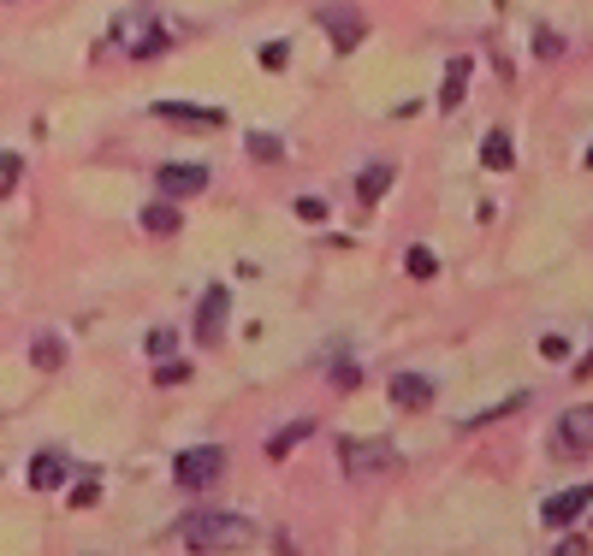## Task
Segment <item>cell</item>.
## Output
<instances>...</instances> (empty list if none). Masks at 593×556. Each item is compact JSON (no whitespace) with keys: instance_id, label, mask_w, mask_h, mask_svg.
I'll use <instances>...</instances> for the list:
<instances>
[{"instance_id":"cell-6","label":"cell","mask_w":593,"mask_h":556,"mask_svg":"<svg viewBox=\"0 0 593 556\" xmlns=\"http://www.w3.org/2000/svg\"><path fill=\"white\" fill-rule=\"evenodd\" d=\"M155 119H167L179 130H214L226 113L220 107H196V101H155Z\"/></svg>"},{"instance_id":"cell-22","label":"cell","mask_w":593,"mask_h":556,"mask_svg":"<svg viewBox=\"0 0 593 556\" xmlns=\"http://www.w3.org/2000/svg\"><path fill=\"white\" fill-rule=\"evenodd\" d=\"M155 379H161V385H184V379H191V361H161Z\"/></svg>"},{"instance_id":"cell-4","label":"cell","mask_w":593,"mask_h":556,"mask_svg":"<svg viewBox=\"0 0 593 556\" xmlns=\"http://www.w3.org/2000/svg\"><path fill=\"white\" fill-rule=\"evenodd\" d=\"M552 456L575 462V456H593V403L570 408V415L552 427Z\"/></svg>"},{"instance_id":"cell-8","label":"cell","mask_w":593,"mask_h":556,"mask_svg":"<svg viewBox=\"0 0 593 556\" xmlns=\"http://www.w3.org/2000/svg\"><path fill=\"white\" fill-rule=\"evenodd\" d=\"M196 189H208V166H196V160H172L161 166V196H196Z\"/></svg>"},{"instance_id":"cell-5","label":"cell","mask_w":593,"mask_h":556,"mask_svg":"<svg viewBox=\"0 0 593 556\" xmlns=\"http://www.w3.org/2000/svg\"><path fill=\"white\" fill-rule=\"evenodd\" d=\"M321 31H327V42L339 54H351L356 42L368 36V24H363V12H356V7H321Z\"/></svg>"},{"instance_id":"cell-2","label":"cell","mask_w":593,"mask_h":556,"mask_svg":"<svg viewBox=\"0 0 593 556\" xmlns=\"http://www.w3.org/2000/svg\"><path fill=\"white\" fill-rule=\"evenodd\" d=\"M226 474V450L220 444H196V450H179V462H172V479H179L184 491H214Z\"/></svg>"},{"instance_id":"cell-20","label":"cell","mask_w":593,"mask_h":556,"mask_svg":"<svg viewBox=\"0 0 593 556\" xmlns=\"http://www.w3.org/2000/svg\"><path fill=\"white\" fill-rule=\"evenodd\" d=\"M19 178H24V160L19 154H0V189L12 196V184H19Z\"/></svg>"},{"instance_id":"cell-17","label":"cell","mask_w":593,"mask_h":556,"mask_svg":"<svg viewBox=\"0 0 593 556\" xmlns=\"http://www.w3.org/2000/svg\"><path fill=\"white\" fill-rule=\"evenodd\" d=\"M481 160L493 172H511V130H487V142H481Z\"/></svg>"},{"instance_id":"cell-19","label":"cell","mask_w":593,"mask_h":556,"mask_svg":"<svg viewBox=\"0 0 593 556\" xmlns=\"http://www.w3.org/2000/svg\"><path fill=\"white\" fill-rule=\"evenodd\" d=\"M403 267H410V278H433V273H440V255H433L427 243H415L410 255H403Z\"/></svg>"},{"instance_id":"cell-12","label":"cell","mask_w":593,"mask_h":556,"mask_svg":"<svg viewBox=\"0 0 593 556\" xmlns=\"http://www.w3.org/2000/svg\"><path fill=\"white\" fill-rule=\"evenodd\" d=\"M66 474H71V462L60 456V450H42V456L31 462V486H36V491H54Z\"/></svg>"},{"instance_id":"cell-23","label":"cell","mask_w":593,"mask_h":556,"mask_svg":"<svg viewBox=\"0 0 593 556\" xmlns=\"http://www.w3.org/2000/svg\"><path fill=\"white\" fill-rule=\"evenodd\" d=\"M250 154H255V160H280L285 142H280V137H250Z\"/></svg>"},{"instance_id":"cell-13","label":"cell","mask_w":593,"mask_h":556,"mask_svg":"<svg viewBox=\"0 0 593 556\" xmlns=\"http://www.w3.org/2000/svg\"><path fill=\"white\" fill-rule=\"evenodd\" d=\"M119 42L132 48V60H155V54L167 48V31L155 24V31H132V24H119Z\"/></svg>"},{"instance_id":"cell-25","label":"cell","mask_w":593,"mask_h":556,"mask_svg":"<svg viewBox=\"0 0 593 556\" xmlns=\"http://www.w3.org/2000/svg\"><path fill=\"white\" fill-rule=\"evenodd\" d=\"M142 349H149V361L172 356V332H149V344H142Z\"/></svg>"},{"instance_id":"cell-30","label":"cell","mask_w":593,"mask_h":556,"mask_svg":"<svg viewBox=\"0 0 593 556\" xmlns=\"http://www.w3.org/2000/svg\"><path fill=\"white\" fill-rule=\"evenodd\" d=\"M588 166H593V149H588Z\"/></svg>"},{"instance_id":"cell-3","label":"cell","mask_w":593,"mask_h":556,"mask_svg":"<svg viewBox=\"0 0 593 556\" xmlns=\"http://www.w3.org/2000/svg\"><path fill=\"white\" fill-rule=\"evenodd\" d=\"M339 467L351 479H380L398 467V450L392 444H374V438H351V444H339Z\"/></svg>"},{"instance_id":"cell-9","label":"cell","mask_w":593,"mask_h":556,"mask_svg":"<svg viewBox=\"0 0 593 556\" xmlns=\"http://www.w3.org/2000/svg\"><path fill=\"white\" fill-rule=\"evenodd\" d=\"M588 503H593V486H563L558 497H546V526H570L575 516H588Z\"/></svg>"},{"instance_id":"cell-1","label":"cell","mask_w":593,"mask_h":556,"mask_svg":"<svg viewBox=\"0 0 593 556\" xmlns=\"http://www.w3.org/2000/svg\"><path fill=\"white\" fill-rule=\"evenodd\" d=\"M179 538H184V551H250L255 526L243 516H214V509H202V516L179 521Z\"/></svg>"},{"instance_id":"cell-28","label":"cell","mask_w":593,"mask_h":556,"mask_svg":"<svg viewBox=\"0 0 593 556\" xmlns=\"http://www.w3.org/2000/svg\"><path fill=\"white\" fill-rule=\"evenodd\" d=\"M90 503H95V486H90V479H83V486L71 491V509H90Z\"/></svg>"},{"instance_id":"cell-11","label":"cell","mask_w":593,"mask_h":556,"mask_svg":"<svg viewBox=\"0 0 593 556\" xmlns=\"http://www.w3.org/2000/svg\"><path fill=\"white\" fill-rule=\"evenodd\" d=\"M392 160H368L363 166V178H356V196H363V208H374V201L386 196V189H392Z\"/></svg>"},{"instance_id":"cell-27","label":"cell","mask_w":593,"mask_h":556,"mask_svg":"<svg viewBox=\"0 0 593 556\" xmlns=\"http://www.w3.org/2000/svg\"><path fill=\"white\" fill-rule=\"evenodd\" d=\"M262 66H273V71L285 66V42H267V48H262Z\"/></svg>"},{"instance_id":"cell-18","label":"cell","mask_w":593,"mask_h":556,"mask_svg":"<svg viewBox=\"0 0 593 556\" xmlns=\"http://www.w3.org/2000/svg\"><path fill=\"white\" fill-rule=\"evenodd\" d=\"M31 361H36L42 373H54V368H60V361H66V344H60V338H48V332H42V338L31 344Z\"/></svg>"},{"instance_id":"cell-24","label":"cell","mask_w":593,"mask_h":556,"mask_svg":"<svg viewBox=\"0 0 593 556\" xmlns=\"http://www.w3.org/2000/svg\"><path fill=\"white\" fill-rule=\"evenodd\" d=\"M297 219H303V225H321V219H327V208H321L315 196H303V201H297Z\"/></svg>"},{"instance_id":"cell-26","label":"cell","mask_w":593,"mask_h":556,"mask_svg":"<svg viewBox=\"0 0 593 556\" xmlns=\"http://www.w3.org/2000/svg\"><path fill=\"white\" fill-rule=\"evenodd\" d=\"M552 551H558V556H582V551H588V538H582V533H570V538H558Z\"/></svg>"},{"instance_id":"cell-16","label":"cell","mask_w":593,"mask_h":556,"mask_svg":"<svg viewBox=\"0 0 593 556\" xmlns=\"http://www.w3.org/2000/svg\"><path fill=\"white\" fill-rule=\"evenodd\" d=\"M469 60H452V66H445V90H440V107H457V101L463 95H469Z\"/></svg>"},{"instance_id":"cell-7","label":"cell","mask_w":593,"mask_h":556,"mask_svg":"<svg viewBox=\"0 0 593 556\" xmlns=\"http://www.w3.org/2000/svg\"><path fill=\"white\" fill-rule=\"evenodd\" d=\"M226 338V290L214 285V290H202V309H196V344H220Z\"/></svg>"},{"instance_id":"cell-10","label":"cell","mask_w":593,"mask_h":556,"mask_svg":"<svg viewBox=\"0 0 593 556\" xmlns=\"http://www.w3.org/2000/svg\"><path fill=\"white\" fill-rule=\"evenodd\" d=\"M392 403L398 408H427L433 403V379H422V373H392Z\"/></svg>"},{"instance_id":"cell-14","label":"cell","mask_w":593,"mask_h":556,"mask_svg":"<svg viewBox=\"0 0 593 556\" xmlns=\"http://www.w3.org/2000/svg\"><path fill=\"white\" fill-rule=\"evenodd\" d=\"M179 225H184V219H179V208H172V196H167V201H149V208H142V231H155V238H172Z\"/></svg>"},{"instance_id":"cell-29","label":"cell","mask_w":593,"mask_h":556,"mask_svg":"<svg viewBox=\"0 0 593 556\" xmlns=\"http://www.w3.org/2000/svg\"><path fill=\"white\" fill-rule=\"evenodd\" d=\"M582 373H593V356H588V361H582Z\"/></svg>"},{"instance_id":"cell-21","label":"cell","mask_w":593,"mask_h":556,"mask_svg":"<svg viewBox=\"0 0 593 556\" xmlns=\"http://www.w3.org/2000/svg\"><path fill=\"white\" fill-rule=\"evenodd\" d=\"M356 379H363L356 361H332V385H339V391H356Z\"/></svg>"},{"instance_id":"cell-15","label":"cell","mask_w":593,"mask_h":556,"mask_svg":"<svg viewBox=\"0 0 593 556\" xmlns=\"http://www.w3.org/2000/svg\"><path fill=\"white\" fill-rule=\"evenodd\" d=\"M309 432H315V420H292V427H280V432L267 438V456H273V462H285V456H292V450H297Z\"/></svg>"}]
</instances>
